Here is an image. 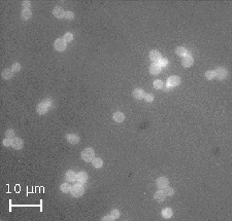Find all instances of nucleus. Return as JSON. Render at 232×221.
I'll return each instance as SVG.
<instances>
[{"mask_svg":"<svg viewBox=\"0 0 232 221\" xmlns=\"http://www.w3.org/2000/svg\"><path fill=\"white\" fill-rule=\"evenodd\" d=\"M51 106H52V100H50V99H45L43 100L42 102H40L36 107V111L38 114L40 115H43L45 113L49 111V109L51 108Z\"/></svg>","mask_w":232,"mask_h":221,"instance_id":"nucleus-1","label":"nucleus"},{"mask_svg":"<svg viewBox=\"0 0 232 221\" xmlns=\"http://www.w3.org/2000/svg\"><path fill=\"white\" fill-rule=\"evenodd\" d=\"M81 158L87 162H90L95 158V152H94L93 148L88 147L85 150L81 151Z\"/></svg>","mask_w":232,"mask_h":221,"instance_id":"nucleus-2","label":"nucleus"},{"mask_svg":"<svg viewBox=\"0 0 232 221\" xmlns=\"http://www.w3.org/2000/svg\"><path fill=\"white\" fill-rule=\"evenodd\" d=\"M70 192H71V195L73 197H81V195L84 194L85 188H84V186H83V185L75 184V185H73V186L71 187V190H70Z\"/></svg>","mask_w":232,"mask_h":221,"instance_id":"nucleus-3","label":"nucleus"},{"mask_svg":"<svg viewBox=\"0 0 232 221\" xmlns=\"http://www.w3.org/2000/svg\"><path fill=\"white\" fill-rule=\"evenodd\" d=\"M66 42L64 41V39L63 38H59V39H57L56 41H55L54 43V46H55V49L56 51H58V52H63V51H65L66 49Z\"/></svg>","mask_w":232,"mask_h":221,"instance_id":"nucleus-4","label":"nucleus"},{"mask_svg":"<svg viewBox=\"0 0 232 221\" xmlns=\"http://www.w3.org/2000/svg\"><path fill=\"white\" fill-rule=\"evenodd\" d=\"M227 70L224 68V67H218L215 71V75L218 79H225L227 77Z\"/></svg>","mask_w":232,"mask_h":221,"instance_id":"nucleus-5","label":"nucleus"},{"mask_svg":"<svg viewBox=\"0 0 232 221\" xmlns=\"http://www.w3.org/2000/svg\"><path fill=\"white\" fill-rule=\"evenodd\" d=\"M66 140L68 143L74 145V144H77L81 139H79V136L77 135V134H68V135H66Z\"/></svg>","mask_w":232,"mask_h":221,"instance_id":"nucleus-6","label":"nucleus"},{"mask_svg":"<svg viewBox=\"0 0 232 221\" xmlns=\"http://www.w3.org/2000/svg\"><path fill=\"white\" fill-rule=\"evenodd\" d=\"M156 184H157V187L160 189L165 188L166 186H168V179L166 177H159L156 181Z\"/></svg>","mask_w":232,"mask_h":221,"instance_id":"nucleus-7","label":"nucleus"},{"mask_svg":"<svg viewBox=\"0 0 232 221\" xmlns=\"http://www.w3.org/2000/svg\"><path fill=\"white\" fill-rule=\"evenodd\" d=\"M182 64H183V66L186 67V68H189V67H191L193 64H194V60H193V58L190 56V55H188V56L183 57Z\"/></svg>","mask_w":232,"mask_h":221,"instance_id":"nucleus-8","label":"nucleus"},{"mask_svg":"<svg viewBox=\"0 0 232 221\" xmlns=\"http://www.w3.org/2000/svg\"><path fill=\"white\" fill-rule=\"evenodd\" d=\"M12 146L17 150L22 149L23 146H24V142H23V140L20 139V138H14L12 140Z\"/></svg>","mask_w":232,"mask_h":221,"instance_id":"nucleus-9","label":"nucleus"},{"mask_svg":"<svg viewBox=\"0 0 232 221\" xmlns=\"http://www.w3.org/2000/svg\"><path fill=\"white\" fill-rule=\"evenodd\" d=\"M132 95H133V98L136 99V100H142V99L144 98V95H146V93L143 92L142 88H137L133 91Z\"/></svg>","mask_w":232,"mask_h":221,"instance_id":"nucleus-10","label":"nucleus"},{"mask_svg":"<svg viewBox=\"0 0 232 221\" xmlns=\"http://www.w3.org/2000/svg\"><path fill=\"white\" fill-rule=\"evenodd\" d=\"M180 84V78L178 76H170L167 79V84L170 86V88L178 86Z\"/></svg>","mask_w":232,"mask_h":221,"instance_id":"nucleus-11","label":"nucleus"},{"mask_svg":"<svg viewBox=\"0 0 232 221\" xmlns=\"http://www.w3.org/2000/svg\"><path fill=\"white\" fill-rule=\"evenodd\" d=\"M65 12L66 11H64L62 7L56 6V7L54 8V10H53V15H54L55 18H57V19H63V18L65 17Z\"/></svg>","mask_w":232,"mask_h":221,"instance_id":"nucleus-12","label":"nucleus"},{"mask_svg":"<svg viewBox=\"0 0 232 221\" xmlns=\"http://www.w3.org/2000/svg\"><path fill=\"white\" fill-rule=\"evenodd\" d=\"M160 72H161V67L159 66L158 63H153L150 66V73L152 75H158Z\"/></svg>","mask_w":232,"mask_h":221,"instance_id":"nucleus-13","label":"nucleus"},{"mask_svg":"<svg viewBox=\"0 0 232 221\" xmlns=\"http://www.w3.org/2000/svg\"><path fill=\"white\" fill-rule=\"evenodd\" d=\"M154 199H155V201H158V203H163V201H165L166 195L162 190H158V191L155 192V194H154Z\"/></svg>","mask_w":232,"mask_h":221,"instance_id":"nucleus-14","label":"nucleus"},{"mask_svg":"<svg viewBox=\"0 0 232 221\" xmlns=\"http://www.w3.org/2000/svg\"><path fill=\"white\" fill-rule=\"evenodd\" d=\"M162 58L161 57V54L158 52V51H151L150 52V60L151 61H153V62H159L160 61V59Z\"/></svg>","mask_w":232,"mask_h":221,"instance_id":"nucleus-15","label":"nucleus"},{"mask_svg":"<svg viewBox=\"0 0 232 221\" xmlns=\"http://www.w3.org/2000/svg\"><path fill=\"white\" fill-rule=\"evenodd\" d=\"M114 121L119 123H123V121H125V114H124L123 112H121V111H117L114 114Z\"/></svg>","mask_w":232,"mask_h":221,"instance_id":"nucleus-16","label":"nucleus"},{"mask_svg":"<svg viewBox=\"0 0 232 221\" xmlns=\"http://www.w3.org/2000/svg\"><path fill=\"white\" fill-rule=\"evenodd\" d=\"M1 76L4 79H10L14 76V71L12 69H4L2 72H1Z\"/></svg>","mask_w":232,"mask_h":221,"instance_id":"nucleus-17","label":"nucleus"},{"mask_svg":"<svg viewBox=\"0 0 232 221\" xmlns=\"http://www.w3.org/2000/svg\"><path fill=\"white\" fill-rule=\"evenodd\" d=\"M77 180L79 182V183H85V182L88 180V175H87L86 172H79L77 174Z\"/></svg>","mask_w":232,"mask_h":221,"instance_id":"nucleus-18","label":"nucleus"},{"mask_svg":"<svg viewBox=\"0 0 232 221\" xmlns=\"http://www.w3.org/2000/svg\"><path fill=\"white\" fill-rule=\"evenodd\" d=\"M175 54L178 55V56H180V57H185V56H188L189 54V52L187 51V49H185V47L183 46H178L176 47V49H175Z\"/></svg>","mask_w":232,"mask_h":221,"instance_id":"nucleus-19","label":"nucleus"},{"mask_svg":"<svg viewBox=\"0 0 232 221\" xmlns=\"http://www.w3.org/2000/svg\"><path fill=\"white\" fill-rule=\"evenodd\" d=\"M173 215V211L171 208H164L162 210V216L165 219H169Z\"/></svg>","mask_w":232,"mask_h":221,"instance_id":"nucleus-20","label":"nucleus"},{"mask_svg":"<svg viewBox=\"0 0 232 221\" xmlns=\"http://www.w3.org/2000/svg\"><path fill=\"white\" fill-rule=\"evenodd\" d=\"M65 176H66L67 181H69V182H73V181H75V180H77V174H75L73 171H71V170L67 171Z\"/></svg>","mask_w":232,"mask_h":221,"instance_id":"nucleus-21","label":"nucleus"},{"mask_svg":"<svg viewBox=\"0 0 232 221\" xmlns=\"http://www.w3.org/2000/svg\"><path fill=\"white\" fill-rule=\"evenodd\" d=\"M31 17H32V12L30 9H23L22 12H21V18L25 21L29 20Z\"/></svg>","mask_w":232,"mask_h":221,"instance_id":"nucleus-22","label":"nucleus"},{"mask_svg":"<svg viewBox=\"0 0 232 221\" xmlns=\"http://www.w3.org/2000/svg\"><path fill=\"white\" fill-rule=\"evenodd\" d=\"M92 165H93L94 168H96V169H100V168L103 166V160H102L101 158L95 157V158L92 160Z\"/></svg>","mask_w":232,"mask_h":221,"instance_id":"nucleus-23","label":"nucleus"},{"mask_svg":"<svg viewBox=\"0 0 232 221\" xmlns=\"http://www.w3.org/2000/svg\"><path fill=\"white\" fill-rule=\"evenodd\" d=\"M71 185L69 184V183H63V184L61 185V191L64 192V193H68V192H70V190H71Z\"/></svg>","mask_w":232,"mask_h":221,"instance_id":"nucleus-24","label":"nucleus"},{"mask_svg":"<svg viewBox=\"0 0 232 221\" xmlns=\"http://www.w3.org/2000/svg\"><path fill=\"white\" fill-rule=\"evenodd\" d=\"M163 192L165 193L166 197H171V195L174 194V189L169 186H166L165 188H163Z\"/></svg>","mask_w":232,"mask_h":221,"instance_id":"nucleus-25","label":"nucleus"},{"mask_svg":"<svg viewBox=\"0 0 232 221\" xmlns=\"http://www.w3.org/2000/svg\"><path fill=\"white\" fill-rule=\"evenodd\" d=\"M63 39H64V41L66 42V43H68V42H71L72 40H73V35H72V33H66V34L64 35V37H63Z\"/></svg>","mask_w":232,"mask_h":221,"instance_id":"nucleus-26","label":"nucleus"},{"mask_svg":"<svg viewBox=\"0 0 232 221\" xmlns=\"http://www.w3.org/2000/svg\"><path fill=\"white\" fill-rule=\"evenodd\" d=\"M154 88H157V90H162V88H163V86H164V84H163V81L162 80H155L154 81Z\"/></svg>","mask_w":232,"mask_h":221,"instance_id":"nucleus-27","label":"nucleus"},{"mask_svg":"<svg viewBox=\"0 0 232 221\" xmlns=\"http://www.w3.org/2000/svg\"><path fill=\"white\" fill-rule=\"evenodd\" d=\"M215 77H216V75H215V71H214V70H208V71L205 72V78L214 79Z\"/></svg>","mask_w":232,"mask_h":221,"instance_id":"nucleus-28","label":"nucleus"},{"mask_svg":"<svg viewBox=\"0 0 232 221\" xmlns=\"http://www.w3.org/2000/svg\"><path fill=\"white\" fill-rule=\"evenodd\" d=\"M21 68H22L21 64L17 62V63H14V64H12V68H10V69H12L14 72H19L21 70Z\"/></svg>","mask_w":232,"mask_h":221,"instance_id":"nucleus-29","label":"nucleus"},{"mask_svg":"<svg viewBox=\"0 0 232 221\" xmlns=\"http://www.w3.org/2000/svg\"><path fill=\"white\" fill-rule=\"evenodd\" d=\"M5 136H6V138L12 139V138L15 137V131L12 130V129H8V130H6V132H5Z\"/></svg>","mask_w":232,"mask_h":221,"instance_id":"nucleus-30","label":"nucleus"},{"mask_svg":"<svg viewBox=\"0 0 232 221\" xmlns=\"http://www.w3.org/2000/svg\"><path fill=\"white\" fill-rule=\"evenodd\" d=\"M109 215L113 217V219H114V220H116V219H118L119 217H120V212H119V210L115 209V210H113V211L111 212V214H109Z\"/></svg>","mask_w":232,"mask_h":221,"instance_id":"nucleus-31","label":"nucleus"},{"mask_svg":"<svg viewBox=\"0 0 232 221\" xmlns=\"http://www.w3.org/2000/svg\"><path fill=\"white\" fill-rule=\"evenodd\" d=\"M65 19H66L67 21H71L74 19V13L72 11H66L65 12Z\"/></svg>","mask_w":232,"mask_h":221,"instance_id":"nucleus-32","label":"nucleus"},{"mask_svg":"<svg viewBox=\"0 0 232 221\" xmlns=\"http://www.w3.org/2000/svg\"><path fill=\"white\" fill-rule=\"evenodd\" d=\"M144 100L148 102V103H151V102H153L154 101V95L153 94H146L144 95Z\"/></svg>","mask_w":232,"mask_h":221,"instance_id":"nucleus-33","label":"nucleus"},{"mask_svg":"<svg viewBox=\"0 0 232 221\" xmlns=\"http://www.w3.org/2000/svg\"><path fill=\"white\" fill-rule=\"evenodd\" d=\"M158 64H159V66H160V67H165V66H167V64H168L167 59H163V58H161L160 61L158 62Z\"/></svg>","mask_w":232,"mask_h":221,"instance_id":"nucleus-34","label":"nucleus"},{"mask_svg":"<svg viewBox=\"0 0 232 221\" xmlns=\"http://www.w3.org/2000/svg\"><path fill=\"white\" fill-rule=\"evenodd\" d=\"M3 145L4 146H6V147H8V146H12V139H9V138H5L4 140L2 141Z\"/></svg>","mask_w":232,"mask_h":221,"instance_id":"nucleus-35","label":"nucleus"},{"mask_svg":"<svg viewBox=\"0 0 232 221\" xmlns=\"http://www.w3.org/2000/svg\"><path fill=\"white\" fill-rule=\"evenodd\" d=\"M30 5H31V2H30L29 0H25V1H23V7H24V9H29Z\"/></svg>","mask_w":232,"mask_h":221,"instance_id":"nucleus-36","label":"nucleus"},{"mask_svg":"<svg viewBox=\"0 0 232 221\" xmlns=\"http://www.w3.org/2000/svg\"><path fill=\"white\" fill-rule=\"evenodd\" d=\"M102 220L106 221V220H114V219H113V217H111V215H106V216H104L103 218H102Z\"/></svg>","mask_w":232,"mask_h":221,"instance_id":"nucleus-37","label":"nucleus"},{"mask_svg":"<svg viewBox=\"0 0 232 221\" xmlns=\"http://www.w3.org/2000/svg\"><path fill=\"white\" fill-rule=\"evenodd\" d=\"M162 90L164 92H169V90H170V86H168V84H165V86H163Z\"/></svg>","mask_w":232,"mask_h":221,"instance_id":"nucleus-38","label":"nucleus"}]
</instances>
